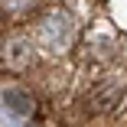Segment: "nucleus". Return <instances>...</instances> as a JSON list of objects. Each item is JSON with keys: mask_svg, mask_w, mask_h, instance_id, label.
<instances>
[{"mask_svg": "<svg viewBox=\"0 0 127 127\" xmlns=\"http://www.w3.org/2000/svg\"><path fill=\"white\" fill-rule=\"evenodd\" d=\"M39 0H0V10L10 13V16H20V13H30Z\"/></svg>", "mask_w": 127, "mask_h": 127, "instance_id": "4", "label": "nucleus"}, {"mask_svg": "<svg viewBox=\"0 0 127 127\" xmlns=\"http://www.w3.org/2000/svg\"><path fill=\"white\" fill-rule=\"evenodd\" d=\"M0 59H3V65L7 68H13V72H23V68H30L33 65V42L26 39V36H10L3 46H0Z\"/></svg>", "mask_w": 127, "mask_h": 127, "instance_id": "2", "label": "nucleus"}, {"mask_svg": "<svg viewBox=\"0 0 127 127\" xmlns=\"http://www.w3.org/2000/svg\"><path fill=\"white\" fill-rule=\"evenodd\" d=\"M33 39L46 49V52L62 56V52H68V49L78 42V16L72 10H65V7L46 10L36 20V26H33Z\"/></svg>", "mask_w": 127, "mask_h": 127, "instance_id": "1", "label": "nucleus"}, {"mask_svg": "<svg viewBox=\"0 0 127 127\" xmlns=\"http://www.w3.org/2000/svg\"><path fill=\"white\" fill-rule=\"evenodd\" d=\"M3 104H7L13 114H20V117H30V114L36 111L33 95L23 91V88H3Z\"/></svg>", "mask_w": 127, "mask_h": 127, "instance_id": "3", "label": "nucleus"}]
</instances>
